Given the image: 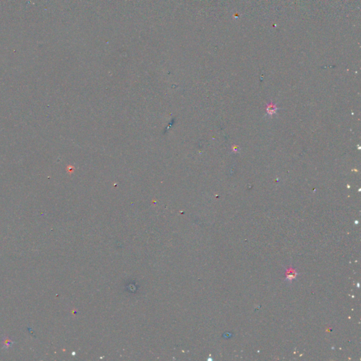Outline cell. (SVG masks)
Masks as SVG:
<instances>
[{"label":"cell","mask_w":361,"mask_h":361,"mask_svg":"<svg viewBox=\"0 0 361 361\" xmlns=\"http://www.w3.org/2000/svg\"><path fill=\"white\" fill-rule=\"evenodd\" d=\"M275 109H274L273 105H270V107L268 108V111L270 114H273L274 112H275Z\"/></svg>","instance_id":"2"},{"label":"cell","mask_w":361,"mask_h":361,"mask_svg":"<svg viewBox=\"0 0 361 361\" xmlns=\"http://www.w3.org/2000/svg\"><path fill=\"white\" fill-rule=\"evenodd\" d=\"M286 273L287 274H286V281H291L293 279H295L298 275V273H296L295 270H293L292 268H291L290 270H286Z\"/></svg>","instance_id":"1"}]
</instances>
